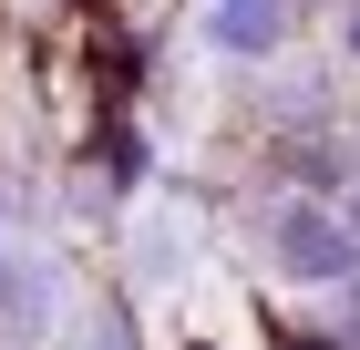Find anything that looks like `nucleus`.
Instances as JSON below:
<instances>
[{"label": "nucleus", "mask_w": 360, "mask_h": 350, "mask_svg": "<svg viewBox=\"0 0 360 350\" xmlns=\"http://www.w3.org/2000/svg\"><path fill=\"white\" fill-rule=\"evenodd\" d=\"M278 31H288V0H217V42L226 52H278Z\"/></svg>", "instance_id": "2"}, {"label": "nucleus", "mask_w": 360, "mask_h": 350, "mask_svg": "<svg viewBox=\"0 0 360 350\" xmlns=\"http://www.w3.org/2000/svg\"><path fill=\"white\" fill-rule=\"evenodd\" d=\"M278 268L330 289V278H350V268H360V247H350V227H340L330 206H288V216H278Z\"/></svg>", "instance_id": "1"}, {"label": "nucleus", "mask_w": 360, "mask_h": 350, "mask_svg": "<svg viewBox=\"0 0 360 350\" xmlns=\"http://www.w3.org/2000/svg\"><path fill=\"white\" fill-rule=\"evenodd\" d=\"M340 227H350V247H360V186H350V216H340Z\"/></svg>", "instance_id": "4"}, {"label": "nucleus", "mask_w": 360, "mask_h": 350, "mask_svg": "<svg viewBox=\"0 0 360 350\" xmlns=\"http://www.w3.org/2000/svg\"><path fill=\"white\" fill-rule=\"evenodd\" d=\"M350 52H360V11H350Z\"/></svg>", "instance_id": "5"}, {"label": "nucleus", "mask_w": 360, "mask_h": 350, "mask_svg": "<svg viewBox=\"0 0 360 350\" xmlns=\"http://www.w3.org/2000/svg\"><path fill=\"white\" fill-rule=\"evenodd\" d=\"M278 155L299 165V175H330V135H288V144H278Z\"/></svg>", "instance_id": "3"}]
</instances>
